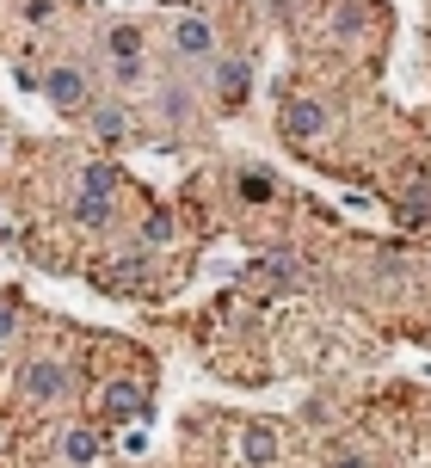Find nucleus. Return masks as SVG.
Segmentation results:
<instances>
[{"label": "nucleus", "instance_id": "nucleus-17", "mask_svg": "<svg viewBox=\"0 0 431 468\" xmlns=\"http://www.w3.org/2000/svg\"><path fill=\"white\" fill-rule=\"evenodd\" d=\"M111 80H118V87H142V56H136V62H111Z\"/></svg>", "mask_w": 431, "mask_h": 468}, {"label": "nucleus", "instance_id": "nucleus-3", "mask_svg": "<svg viewBox=\"0 0 431 468\" xmlns=\"http://www.w3.org/2000/svg\"><path fill=\"white\" fill-rule=\"evenodd\" d=\"M327 130H333V112H327V105H321V99H289L284 105V136L289 142H314V136H327Z\"/></svg>", "mask_w": 431, "mask_h": 468}, {"label": "nucleus", "instance_id": "nucleus-9", "mask_svg": "<svg viewBox=\"0 0 431 468\" xmlns=\"http://www.w3.org/2000/svg\"><path fill=\"white\" fill-rule=\"evenodd\" d=\"M87 117H93V136L105 142V148H118V142L130 136V112H123V105H93Z\"/></svg>", "mask_w": 431, "mask_h": 468}, {"label": "nucleus", "instance_id": "nucleus-16", "mask_svg": "<svg viewBox=\"0 0 431 468\" xmlns=\"http://www.w3.org/2000/svg\"><path fill=\"white\" fill-rule=\"evenodd\" d=\"M167 234H173V216H167V210H154V216L142 222V247H167Z\"/></svg>", "mask_w": 431, "mask_h": 468}, {"label": "nucleus", "instance_id": "nucleus-5", "mask_svg": "<svg viewBox=\"0 0 431 468\" xmlns=\"http://www.w3.org/2000/svg\"><path fill=\"white\" fill-rule=\"evenodd\" d=\"M148 413V395L142 388H136V382H111V388H105V420H142Z\"/></svg>", "mask_w": 431, "mask_h": 468}, {"label": "nucleus", "instance_id": "nucleus-6", "mask_svg": "<svg viewBox=\"0 0 431 468\" xmlns=\"http://www.w3.org/2000/svg\"><path fill=\"white\" fill-rule=\"evenodd\" d=\"M240 456L253 468H265V463H278V425H265V420H253L247 431H240Z\"/></svg>", "mask_w": 431, "mask_h": 468}, {"label": "nucleus", "instance_id": "nucleus-10", "mask_svg": "<svg viewBox=\"0 0 431 468\" xmlns=\"http://www.w3.org/2000/svg\"><path fill=\"white\" fill-rule=\"evenodd\" d=\"M105 56L111 62H136L142 56V25H111L105 31Z\"/></svg>", "mask_w": 431, "mask_h": 468}, {"label": "nucleus", "instance_id": "nucleus-11", "mask_svg": "<svg viewBox=\"0 0 431 468\" xmlns=\"http://www.w3.org/2000/svg\"><path fill=\"white\" fill-rule=\"evenodd\" d=\"M118 179L123 173L111 161H93L87 173H80V197H118Z\"/></svg>", "mask_w": 431, "mask_h": 468}, {"label": "nucleus", "instance_id": "nucleus-12", "mask_svg": "<svg viewBox=\"0 0 431 468\" xmlns=\"http://www.w3.org/2000/svg\"><path fill=\"white\" fill-rule=\"evenodd\" d=\"M247 80H253L247 62H222V69H216V93H222V105H240V99H247Z\"/></svg>", "mask_w": 431, "mask_h": 468}, {"label": "nucleus", "instance_id": "nucleus-1", "mask_svg": "<svg viewBox=\"0 0 431 468\" xmlns=\"http://www.w3.org/2000/svg\"><path fill=\"white\" fill-rule=\"evenodd\" d=\"M173 56L192 62V69H210L216 62V25L204 13H179L173 19Z\"/></svg>", "mask_w": 431, "mask_h": 468}, {"label": "nucleus", "instance_id": "nucleus-19", "mask_svg": "<svg viewBox=\"0 0 431 468\" xmlns=\"http://www.w3.org/2000/svg\"><path fill=\"white\" fill-rule=\"evenodd\" d=\"M6 339H13V314L0 308V346H6Z\"/></svg>", "mask_w": 431, "mask_h": 468}, {"label": "nucleus", "instance_id": "nucleus-4", "mask_svg": "<svg viewBox=\"0 0 431 468\" xmlns=\"http://www.w3.org/2000/svg\"><path fill=\"white\" fill-rule=\"evenodd\" d=\"M62 388H68V370H62V364H49V357L25 364V376H19V395L25 400H56Z\"/></svg>", "mask_w": 431, "mask_h": 468}, {"label": "nucleus", "instance_id": "nucleus-7", "mask_svg": "<svg viewBox=\"0 0 431 468\" xmlns=\"http://www.w3.org/2000/svg\"><path fill=\"white\" fill-rule=\"evenodd\" d=\"M62 463L68 468H93L99 463V431L93 425H68V431H62Z\"/></svg>", "mask_w": 431, "mask_h": 468}, {"label": "nucleus", "instance_id": "nucleus-8", "mask_svg": "<svg viewBox=\"0 0 431 468\" xmlns=\"http://www.w3.org/2000/svg\"><path fill=\"white\" fill-rule=\"evenodd\" d=\"M394 216H401V229H426V222H431V186H426V179H413V186L401 191Z\"/></svg>", "mask_w": 431, "mask_h": 468}, {"label": "nucleus", "instance_id": "nucleus-15", "mask_svg": "<svg viewBox=\"0 0 431 468\" xmlns=\"http://www.w3.org/2000/svg\"><path fill=\"white\" fill-rule=\"evenodd\" d=\"M271 173H265V166H247V173H240V197H247V204H271Z\"/></svg>", "mask_w": 431, "mask_h": 468}, {"label": "nucleus", "instance_id": "nucleus-13", "mask_svg": "<svg viewBox=\"0 0 431 468\" xmlns=\"http://www.w3.org/2000/svg\"><path fill=\"white\" fill-rule=\"evenodd\" d=\"M74 222L80 229H111L118 210H111V197H74Z\"/></svg>", "mask_w": 431, "mask_h": 468}, {"label": "nucleus", "instance_id": "nucleus-2", "mask_svg": "<svg viewBox=\"0 0 431 468\" xmlns=\"http://www.w3.org/2000/svg\"><path fill=\"white\" fill-rule=\"evenodd\" d=\"M44 93H49V105L56 112H93L87 99H93V80H87V69H74V62H56V69L44 74Z\"/></svg>", "mask_w": 431, "mask_h": 468}, {"label": "nucleus", "instance_id": "nucleus-18", "mask_svg": "<svg viewBox=\"0 0 431 468\" xmlns=\"http://www.w3.org/2000/svg\"><path fill=\"white\" fill-rule=\"evenodd\" d=\"M333 468H370V463H363L358 450H339V456H333Z\"/></svg>", "mask_w": 431, "mask_h": 468}, {"label": "nucleus", "instance_id": "nucleus-14", "mask_svg": "<svg viewBox=\"0 0 431 468\" xmlns=\"http://www.w3.org/2000/svg\"><path fill=\"white\" fill-rule=\"evenodd\" d=\"M142 278H148V259H123V265H111V271H99L105 290H136Z\"/></svg>", "mask_w": 431, "mask_h": 468}, {"label": "nucleus", "instance_id": "nucleus-20", "mask_svg": "<svg viewBox=\"0 0 431 468\" xmlns=\"http://www.w3.org/2000/svg\"><path fill=\"white\" fill-rule=\"evenodd\" d=\"M0 240H6V204H0Z\"/></svg>", "mask_w": 431, "mask_h": 468}]
</instances>
